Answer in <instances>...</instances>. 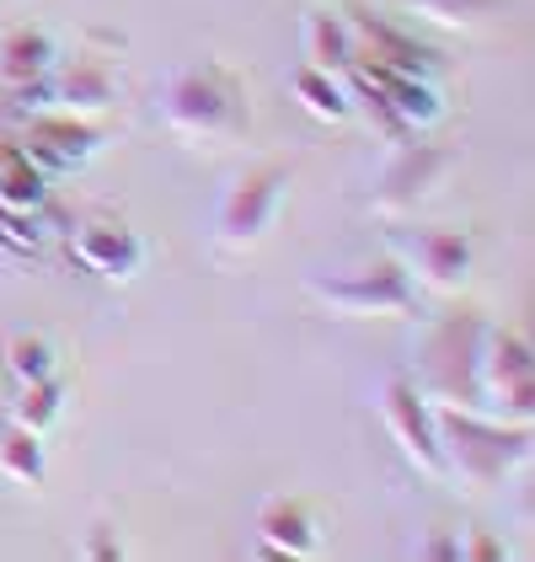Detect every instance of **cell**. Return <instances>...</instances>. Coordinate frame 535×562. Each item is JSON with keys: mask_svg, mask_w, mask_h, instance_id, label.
<instances>
[{"mask_svg": "<svg viewBox=\"0 0 535 562\" xmlns=\"http://www.w3.org/2000/svg\"><path fill=\"white\" fill-rule=\"evenodd\" d=\"M258 547L268 558H316L321 536H316L311 504L300 498H268L258 509Z\"/></svg>", "mask_w": 535, "mask_h": 562, "instance_id": "14", "label": "cell"}, {"mask_svg": "<svg viewBox=\"0 0 535 562\" xmlns=\"http://www.w3.org/2000/svg\"><path fill=\"white\" fill-rule=\"evenodd\" d=\"M59 48L44 27H16L0 38V81L5 87H33V81H48Z\"/></svg>", "mask_w": 535, "mask_h": 562, "instance_id": "17", "label": "cell"}, {"mask_svg": "<svg viewBox=\"0 0 535 562\" xmlns=\"http://www.w3.org/2000/svg\"><path fill=\"white\" fill-rule=\"evenodd\" d=\"M0 476L16 487H44L48 456H44V434L22 429L16 418L0 424Z\"/></svg>", "mask_w": 535, "mask_h": 562, "instance_id": "20", "label": "cell"}, {"mask_svg": "<svg viewBox=\"0 0 535 562\" xmlns=\"http://www.w3.org/2000/svg\"><path fill=\"white\" fill-rule=\"evenodd\" d=\"M449 172H455V156H449L445 145H412V139H407V145L391 150V161L375 177L369 210H375V215H407V210H418Z\"/></svg>", "mask_w": 535, "mask_h": 562, "instance_id": "9", "label": "cell"}, {"mask_svg": "<svg viewBox=\"0 0 535 562\" xmlns=\"http://www.w3.org/2000/svg\"><path fill=\"white\" fill-rule=\"evenodd\" d=\"M87 558H96V562H118L124 558V541H118V530L107 525V519H96L87 530V547H81Z\"/></svg>", "mask_w": 535, "mask_h": 562, "instance_id": "24", "label": "cell"}, {"mask_svg": "<svg viewBox=\"0 0 535 562\" xmlns=\"http://www.w3.org/2000/svg\"><path fill=\"white\" fill-rule=\"evenodd\" d=\"M65 247H70V262L96 273L102 284H129L145 268V241L134 236L124 220H81Z\"/></svg>", "mask_w": 535, "mask_h": 562, "instance_id": "12", "label": "cell"}, {"mask_svg": "<svg viewBox=\"0 0 535 562\" xmlns=\"http://www.w3.org/2000/svg\"><path fill=\"white\" fill-rule=\"evenodd\" d=\"M498 558H503V547H498L492 536H482V530H477L471 541H460V558H455V562H498Z\"/></svg>", "mask_w": 535, "mask_h": 562, "instance_id": "26", "label": "cell"}, {"mask_svg": "<svg viewBox=\"0 0 535 562\" xmlns=\"http://www.w3.org/2000/svg\"><path fill=\"white\" fill-rule=\"evenodd\" d=\"M482 333H488V322H482L477 311L440 316V322L423 333V344H418V370H412L407 381L423 391L434 407H466V413H482V386H477Z\"/></svg>", "mask_w": 535, "mask_h": 562, "instance_id": "3", "label": "cell"}, {"mask_svg": "<svg viewBox=\"0 0 535 562\" xmlns=\"http://www.w3.org/2000/svg\"><path fill=\"white\" fill-rule=\"evenodd\" d=\"M289 87H295V102L311 113L316 124H349L354 119V91L343 87V76H327V70L300 65Z\"/></svg>", "mask_w": 535, "mask_h": 562, "instance_id": "19", "label": "cell"}, {"mask_svg": "<svg viewBox=\"0 0 535 562\" xmlns=\"http://www.w3.org/2000/svg\"><path fill=\"white\" fill-rule=\"evenodd\" d=\"M391 258L407 268V279L429 295H460L471 284L477 268V247L466 231L449 225H418V231H391Z\"/></svg>", "mask_w": 535, "mask_h": 562, "instance_id": "7", "label": "cell"}, {"mask_svg": "<svg viewBox=\"0 0 535 562\" xmlns=\"http://www.w3.org/2000/svg\"><path fill=\"white\" fill-rule=\"evenodd\" d=\"M477 386H482V413L503 424H531L535 418V348L520 327H492L482 333V359H477Z\"/></svg>", "mask_w": 535, "mask_h": 562, "instance_id": "5", "label": "cell"}, {"mask_svg": "<svg viewBox=\"0 0 535 562\" xmlns=\"http://www.w3.org/2000/svg\"><path fill=\"white\" fill-rule=\"evenodd\" d=\"M161 124L178 139H187V145H230V139H241L247 124H252L241 76L230 65H220V59L182 65L178 76H167V87H161Z\"/></svg>", "mask_w": 535, "mask_h": 562, "instance_id": "1", "label": "cell"}, {"mask_svg": "<svg viewBox=\"0 0 535 562\" xmlns=\"http://www.w3.org/2000/svg\"><path fill=\"white\" fill-rule=\"evenodd\" d=\"M300 54H306L311 70L349 76V65H354V38H349L343 11H306V22H300Z\"/></svg>", "mask_w": 535, "mask_h": 562, "instance_id": "16", "label": "cell"}, {"mask_svg": "<svg viewBox=\"0 0 535 562\" xmlns=\"http://www.w3.org/2000/svg\"><path fill=\"white\" fill-rule=\"evenodd\" d=\"M0 241L5 247H38V215H5L0 210Z\"/></svg>", "mask_w": 535, "mask_h": 562, "instance_id": "25", "label": "cell"}, {"mask_svg": "<svg viewBox=\"0 0 535 562\" xmlns=\"http://www.w3.org/2000/svg\"><path fill=\"white\" fill-rule=\"evenodd\" d=\"M349 38H354V65H380V70H407V76H434L440 54L429 44H418L412 33L391 27L386 16L364 11V5H343Z\"/></svg>", "mask_w": 535, "mask_h": 562, "instance_id": "11", "label": "cell"}, {"mask_svg": "<svg viewBox=\"0 0 535 562\" xmlns=\"http://www.w3.org/2000/svg\"><path fill=\"white\" fill-rule=\"evenodd\" d=\"M407 16H423V22H434V27H482L492 22L509 0H397Z\"/></svg>", "mask_w": 535, "mask_h": 562, "instance_id": "21", "label": "cell"}, {"mask_svg": "<svg viewBox=\"0 0 535 562\" xmlns=\"http://www.w3.org/2000/svg\"><path fill=\"white\" fill-rule=\"evenodd\" d=\"M284 193H289V167L284 161L247 167L225 188L220 210H215V247L220 252H252L273 231V220L284 210Z\"/></svg>", "mask_w": 535, "mask_h": 562, "instance_id": "6", "label": "cell"}, {"mask_svg": "<svg viewBox=\"0 0 535 562\" xmlns=\"http://www.w3.org/2000/svg\"><path fill=\"white\" fill-rule=\"evenodd\" d=\"M349 70L380 91V97L391 102V113H397L412 134L445 124V97L434 87V76H407V70H380V65H349Z\"/></svg>", "mask_w": 535, "mask_h": 562, "instance_id": "13", "label": "cell"}, {"mask_svg": "<svg viewBox=\"0 0 535 562\" xmlns=\"http://www.w3.org/2000/svg\"><path fill=\"white\" fill-rule=\"evenodd\" d=\"M306 295L343 322H418V284L397 258L343 268V273L316 268L306 273Z\"/></svg>", "mask_w": 535, "mask_h": 562, "instance_id": "4", "label": "cell"}, {"mask_svg": "<svg viewBox=\"0 0 535 562\" xmlns=\"http://www.w3.org/2000/svg\"><path fill=\"white\" fill-rule=\"evenodd\" d=\"M59 413H65V386H59V375H48V381H27L22 396L5 407V418H16L22 429L33 434H48L59 424Z\"/></svg>", "mask_w": 535, "mask_h": 562, "instance_id": "22", "label": "cell"}, {"mask_svg": "<svg viewBox=\"0 0 535 562\" xmlns=\"http://www.w3.org/2000/svg\"><path fill=\"white\" fill-rule=\"evenodd\" d=\"M5 370H11L16 386L48 381V375H59V353H54V344H48L44 333H16V338L5 344Z\"/></svg>", "mask_w": 535, "mask_h": 562, "instance_id": "23", "label": "cell"}, {"mask_svg": "<svg viewBox=\"0 0 535 562\" xmlns=\"http://www.w3.org/2000/svg\"><path fill=\"white\" fill-rule=\"evenodd\" d=\"M96 145H102V130L91 124V119H76V113H59V108H48V113H33V124L22 130L16 139V150L38 167L44 177H70L81 172L91 156H96Z\"/></svg>", "mask_w": 535, "mask_h": 562, "instance_id": "10", "label": "cell"}, {"mask_svg": "<svg viewBox=\"0 0 535 562\" xmlns=\"http://www.w3.org/2000/svg\"><path fill=\"white\" fill-rule=\"evenodd\" d=\"M434 429L445 450V476L471 493H488L531 461V424H503L466 407H434Z\"/></svg>", "mask_w": 535, "mask_h": 562, "instance_id": "2", "label": "cell"}, {"mask_svg": "<svg viewBox=\"0 0 535 562\" xmlns=\"http://www.w3.org/2000/svg\"><path fill=\"white\" fill-rule=\"evenodd\" d=\"M380 418H386V434L397 439V450L429 482L445 476V450H440V429H434V402L412 386L407 375H391L380 386Z\"/></svg>", "mask_w": 535, "mask_h": 562, "instance_id": "8", "label": "cell"}, {"mask_svg": "<svg viewBox=\"0 0 535 562\" xmlns=\"http://www.w3.org/2000/svg\"><path fill=\"white\" fill-rule=\"evenodd\" d=\"M118 97V81H113V65L107 59H76L59 81H54V108L59 113H76V119H96L107 113Z\"/></svg>", "mask_w": 535, "mask_h": 562, "instance_id": "15", "label": "cell"}, {"mask_svg": "<svg viewBox=\"0 0 535 562\" xmlns=\"http://www.w3.org/2000/svg\"><path fill=\"white\" fill-rule=\"evenodd\" d=\"M0 424H5V402H0Z\"/></svg>", "mask_w": 535, "mask_h": 562, "instance_id": "28", "label": "cell"}, {"mask_svg": "<svg viewBox=\"0 0 535 562\" xmlns=\"http://www.w3.org/2000/svg\"><path fill=\"white\" fill-rule=\"evenodd\" d=\"M44 199H48V177L16 145H0V210L5 215H38Z\"/></svg>", "mask_w": 535, "mask_h": 562, "instance_id": "18", "label": "cell"}, {"mask_svg": "<svg viewBox=\"0 0 535 562\" xmlns=\"http://www.w3.org/2000/svg\"><path fill=\"white\" fill-rule=\"evenodd\" d=\"M418 558H460V541H455V536H429V541H423V547H418Z\"/></svg>", "mask_w": 535, "mask_h": 562, "instance_id": "27", "label": "cell"}]
</instances>
